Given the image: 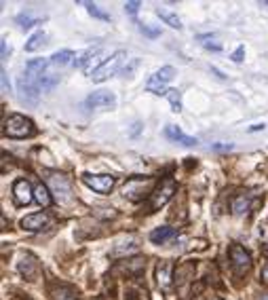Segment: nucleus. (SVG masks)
Here are the masks:
<instances>
[{
	"mask_svg": "<svg viewBox=\"0 0 268 300\" xmlns=\"http://www.w3.org/2000/svg\"><path fill=\"white\" fill-rule=\"evenodd\" d=\"M13 195H15V201L19 205H28L34 199V190H32L28 180H17L13 184Z\"/></svg>",
	"mask_w": 268,
	"mask_h": 300,
	"instance_id": "nucleus-12",
	"label": "nucleus"
},
{
	"mask_svg": "<svg viewBox=\"0 0 268 300\" xmlns=\"http://www.w3.org/2000/svg\"><path fill=\"white\" fill-rule=\"evenodd\" d=\"M34 199H36V203L40 207H49L51 205V193H49V188H46L45 184H38V186L34 188Z\"/></svg>",
	"mask_w": 268,
	"mask_h": 300,
	"instance_id": "nucleus-18",
	"label": "nucleus"
},
{
	"mask_svg": "<svg viewBox=\"0 0 268 300\" xmlns=\"http://www.w3.org/2000/svg\"><path fill=\"white\" fill-rule=\"evenodd\" d=\"M262 300H268V296H262Z\"/></svg>",
	"mask_w": 268,
	"mask_h": 300,
	"instance_id": "nucleus-34",
	"label": "nucleus"
},
{
	"mask_svg": "<svg viewBox=\"0 0 268 300\" xmlns=\"http://www.w3.org/2000/svg\"><path fill=\"white\" fill-rule=\"evenodd\" d=\"M0 47H2V60H7V57H9V47H7V43L2 40V45H0Z\"/></svg>",
	"mask_w": 268,
	"mask_h": 300,
	"instance_id": "nucleus-30",
	"label": "nucleus"
},
{
	"mask_svg": "<svg viewBox=\"0 0 268 300\" xmlns=\"http://www.w3.org/2000/svg\"><path fill=\"white\" fill-rule=\"evenodd\" d=\"M49 188L53 193V197L57 203H68L72 199V186H70V180L61 174H49Z\"/></svg>",
	"mask_w": 268,
	"mask_h": 300,
	"instance_id": "nucleus-6",
	"label": "nucleus"
},
{
	"mask_svg": "<svg viewBox=\"0 0 268 300\" xmlns=\"http://www.w3.org/2000/svg\"><path fill=\"white\" fill-rule=\"evenodd\" d=\"M230 148H232L230 144H222V146L218 144V146H213V150H230Z\"/></svg>",
	"mask_w": 268,
	"mask_h": 300,
	"instance_id": "nucleus-31",
	"label": "nucleus"
},
{
	"mask_svg": "<svg viewBox=\"0 0 268 300\" xmlns=\"http://www.w3.org/2000/svg\"><path fill=\"white\" fill-rule=\"evenodd\" d=\"M176 190H178V184L173 182L171 178H165V180H163L159 186L154 188V193L150 195V203H148V207H150L152 211L159 210V207H163L169 199L173 197V193H176Z\"/></svg>",
	"mask_w": 268,
	"mask_h": 300,
	"instance_id": "nucleus-5",
	"label": "nucleus"
},
{
	"mask_svg": "<svg viewBox=\"0 0 268 300\" xmlns=\"http://www.w3.org/2000/svg\"><path fill=\"white\" fill-rule=\"evenodd\" d=\"M167 100H169V104H171V110L173 112L182 110V95H179L178 89H169L167 91Z\"/></svg>",
	"mask_w": 268,
	"mask_h": 300,
	"instance_id": "nucleus-21",
	"label": "nucleus"
},
{
	"mask_svg": "<svg viewBox=\"0 0 268 300\" xmlns=\"http://www.w3.org/2000/svg\"><path fill=\"white\" fill-rule=\"evenodd\" d=\"M2 87L9 89V78H7V74H4V72H2Z\"/></svg>",
	"mask_w": 268,
	"mask_h": 300,
	"instance_id": "nucleus-32",
	"label": "nucleus"
},
{
	"mask_svg": "<svg viewBox=\"0 0 268 300\" xmlns=\"http://www.w3.org/2000/svg\"><path fill=\"white\" fill-rule=\"evenodd\" d=\"M4 135L21 140V137H30L34 135V123L30 119H26L23 114H11L4 120Z\"/></svg>",
	"mask_w": 268,
	"mask_h": 300,
	"instance_id": "nucleus-2",
	"label": "nucleus"
},
{
	"mask_svg": "<svg viewBox=\"0 0 268 300\" xmlns=\"http://www.w3.org/2000/svg\"><path fill=\"white\" fill-rule=\"evenodd\" d=\"M19 273L26 277V279H36L38 275V260L32 256V254H23L19 258V264H17Z\"/></svg>",
	"mask_w": 268,
	"mask_h": 300,
	"instance_id": "nucleus-11",
	"label": "nucleus"
},
{
	"mask_svg": "<svg viewBox=\"0 0 268 300\" xmlns=\"http://www.w3.org/2000/svg\"><path fill=\"white\" fill-rule=\"evenodd\" d=\"M173 237H176V228H171V226H159L150 233V241L152 243H167Z\"/></svg>",
	"mask_w": 268,
	"mask_h": 300,
	"instance_id": "nucleus-15",
	"label": "nucleus"
},
{
	"mask_svg": "<svg viewBox=\"0 0 268 300\" xmlns=\"http://www.w3.org/2000/svg\"><path fill=\"white\" fill-rule=\"evenodd\" d=\"M139 7H142V4H139L137 0H133V2H125V11H127L129 15H135Z\"/></svg>",
	"mask_w": 268,
	"mask_h": 300,
	"instance_id": "nucleus-26",
	"label": "nucleus"
},
{
	"mask_svg": "<svg viewBox=\"0 0 268 300\" xmlns=\"http://www.w3.org/2000/svg\"><path fill=\"white\" fill-rule=\"evenodd\" d=\"M85 7H87V11H89V13H91L93 17H97V19H110V15H108V13H104V11L97 9V4L85 2Z\"/></svg>",
	"mask_w": 268,
	"mask_h": 300,
	"instance_id": "nucleus-22",
	"label": "nucleus"
},
{
	"mask_svg": "<svg viewBox=\"0 0 268 300\" xmlns=\"http://www.w3.org/2000/svg\"><path fill=\"white\" fill-rule=\"evenodd\" d=\"M83 182L100 195H108L110 190L114 188V178L112 176H89L87 174V176H83Z\"/></svg>",
	"mask_w": 268,
	"mask_h": 300,
	"instance_id": "nucleus-10",
	"label": "nucleus"
},
{
	"mask_svg": "<svg viewBox=\"0 0 268 300\" xmlns=\"http://www.w3.org/2000/svg\"><path fill=\"white\" fill-rule=\"evenodd\" d=\"M46 63L45 60H32L28 61L26 72L21 74L19 78V91H21V100L23 102H38L40 91H43V74L46 70Z\"/></svg>",
	"mask_w": 268,
	"mask_h": 300,
	"instance_id": "nucleus-1",
	"label": "nucleus"
},
{
	"mask_svg": "<svg viewBox=\"0 0 268 300\" xmlns=\"http://www.w3.org/2000/svg\"><path fill=\"white\" fill-rule=\"evenodd\" d=\"M45 38H46V34L43 32V30H38V32H34L32 36H30V40L26 43V51L28 53H32V51H36V49H40L45 45Z\"/></svg>",
	"mask_w": 268,
	"mask_h": 300,
	"instance_id": "nucleus-19",
	"label": "nucleus"
},
{
	"mask_svg": "<svg viewBox=\"0 0 268 300\" xmlns=\"http://www.w3.org/2000/svg\"><path fill=\"white\" fill-rule=\"evenodd\" d=\"M72 57H76L72 53V51H68V49H63V51H57V53L51 55V66H55V68H63L66 63L70 61H74Z\"/></svg>",
	"mask_w": 268,
	"mask_h": 300,
	"instance_id": "nucleus-16",
	"label": "nucleus"
},
{
	"mask_svg": "<svg viewBox=\"0 0 268 300\" xmlns=\"http://www.w3.org/2000/svg\"><path fill=\"white\" fill-rule=\"evenodd\" d=\"M213 300H222V298H213Z\"/></svg>",
	"mask_w": 268,
	"mask_h": 300,
	"instance_id": "nucleus-35",
	"label": "nucleus"
},
{
	"mask_svg": "<svg viewBox=\"0 0 268 300\" xmlns=\"http://www.w3.org/2000/svg\"><path fill=\"white\" fill-rule=\"evenodd\" d=\"M176 78V68L173 66H163L159 72H154L152 76L148 78V83H146V91H150V93H156V95H167V83H171V80Z\"/></svg>",
	"mask_w": 268,
	"mask_h": 300,
	"instance_id": "nucleus-4",
	"label": "nucleus"
},
{
	"mask_svg": "<svg viewBox=\"0 0 268 300\" xmlns=\"http://www.w3.org/2000/svg\"><path fill=\"white\" fill-rule=\"evenodd\" d=\"M156 15H159L161 17V19L163 21H165V24L167 26H171V28H178V30H179V28H182V21H179V17L176 15V13H171V11H169V9H156Z\"/></svg>",
	"mask_w": 268,
	"mask_h": 300,
	"instance_id": "nucleus-17",
	"label": "nucleus"
},
{
	"mask_svg": "<svg viewBox=\"0 0 268 300\" xmlns=\"http://www.w3.org/2000/svg\"><path fill=\"white\" fill-rule=\"evenodd\" d=\"M243 53H245V49L238 47V49L235 51V53H232V60H235V61H241V60H243Z\"/></svg>",
	"mask_w": 268,
	"mask_h": 300,
	"instance_id": "nucleus-28",
	"label": "nucleus"
},
{
	"mask_svg": "<svg viewBox=\"0 0 268 300\" xmlns=\"http://www.w3.org/2000/svg\"><path fill=\"white\" fill-rule=\"evenodd\" d=\"M156 284L165 294L171 292L173 285V262L171 260H161L156 264Z\"/></svg>",
	"mask_w": 268,
	"mask_h": 300,
	"instance_id": "nucleus-8",
	"label": "nucleus"
},
{
	"mask_svg": "<svg viewBox=\"0 0 268 300\" xmlns=\"http://www.w3.org/2000/svg\"><path fill=\"white\" fill-rule=\"evenodd\" d=\"M139 30L146 32L148 36H156V34H159V30H150V28H146V26H139Z\"/></svg>",
	"mask_w": 268,
	"mask_h": 300,
	"instance_id": "nucleus-29",
	"label": "nucleus"
},
{
	"mask_svg": "<svg viewBox=\"0 0 268 300\" xmlns=\"http://www.w3.org/2000/svg\"><path fill=\"white\" fill-rule=\"evenodd\" d=\"M53 300H78V298L72 296L68 290H55L53 292Z\"/></svg>",
	"mask_w": 268,
	"mask_h": 300,
	"instance_id": "nucleus-23",
	"label": "nucleus"
},
{
	"mask_svg": "<svg viewBox=\"0 0 268 300\" xmlns=\"http://www.w3.org/2000/svg\"><path fill=\"white\" fill-rule=\"evenodd\" d=\"M201 45H203V47H207V49H213V51H220V49H222V45H220V43H213V40L209 38V36H201Z\"/></svg>",
	"mask_w": 268,
	"mask_h": 300,
	"instance_id": "nucleus-24",
	"label": "nucleus"
},
{
	"mask_svg": "<svg viewBox=\"0 0 268 300\" xmlns=\"http://www.w3.org/2000/svg\"><path fill=\"white\" fill-rule=\"evenodd\" d=\"M127 60V53L125 51H116V53L110 57V60H106L102 63V66H97L95 70H93L91 74V78L95 80V83H104V80H108L110 76H114L116 72L123 68V63Z\"/></svg>",
	"mask_w": 268,
	"mask_h": 300,
	"instance_id": "nucleus-3",
	"label": "nucleus"
},
{
	"mask_svg": "<svg viewBox=\"0 0 268 300\" xmlns=\"http://www.w3.org/2000/svg\"><path fill=\"white\" fill-rule=\"evenodd\" d=\"M165 137H169L171 142H179V144H184V146H196V137H190V135H186L182 129H178L176 125H167L165 127Z\"/></svg>",
	"mask_w": 268,
	"mask_h": 300,
	"instance_id": "nucleus-13",
	"label": "nucleus"
},
{
	"mask_svg": "<svg viewBox=\"0 0 268 300\" xmlns=\"http://www.w3.org/2000/svg\"><path fill=\"white\" fill-rule=\"evenodd\" d=\"M262 277H264V281H268V264L264 267V270H262Z\"/></svg>",
	"mask_w": 268,
	"mask_h": 300,
	"instance_id": "nucleus-33",
	"label": "nucleus"
},
{
	"mask_svg": "<svg viewBox=\"0 0 268 300\" xmlns=\"http://www.w3.org/2000/svg\"><path fill=\"white\" fill-rule=\"evenodd\" d=\"M228 254H230V262H232V269H235L237 275L249 273V269H252V256L245 252V247H241L238 243H232Z\"/></svg>",
	"mask_w": 268,
	"mask_h": 300,
	"instance_id": "nucleus-7",
	"label": "nucleus"
},
{
	"mask_svg": "<svg viewBox=\"0 0 268 300\" xmlns=\"http://www.w3.org/2000/svg\"><path fill=\"white\" fill-rule=\"evenodd\" d=\"M46 224H49V216L46 213H30V216H26L21 220V226L23 230H43Z\"/></svg>",
	"mask_w": 268,
	"mask_h": 300,
	"instance_id": "nucleus-14",
	"label": "nucleus"
},
{
	"mask_svg": "<svg viewBox=\"0 0 268 300\" xmlns=\"http://www.w3.org/2000/svg\"><path fill=\"white\" fill-rule=\"evenodd\" d=\"M247 210H249V197H245V195H238V197L232 201V213L241 216V213H245Z\"/></svg>",
	"mask_w": 268,
	"mask_h": 300,
	"instance_id": "nucleus-20",
	"label": "nucleus"
},
{
	"mask_svg": "<svg viewBox=\"0 0 268 300\" xmlns=\"http://www.w3.org/2000/svg\"><path fill=\"white\" fill-rule=\"evenodd\" d=\"M127 300H148V296H146V292L135 290V292H131V294H129V298H127Z\"/></svg>",
	"mask_w": 268,
	"mask_h": 300,
	"instance_id": "nucleus-27",
	"label": "nucleus"
},
{
	"mask_svg": "<svg viewBox=\"0 0 268 300\" xmlns=\"http://www.w3.org/2000/svg\"><path fill=\"white\" fill-rule=\"evenodd\" d=\"M116 106V95L110 91H95L85 100V108H114Z\"/></svg>",
	"mask_w": 268,
	"mask_h": 300,
	"instance_id": "nucleus-9",
	"label": "nucleus"
},
{
	"mask_svg": "<svg viewBox=\"0 0 268 300\" xmlns=\"http://www.w3.org/2000/svg\"><path fill=\"white\" fill-rule=\"evenodd\" d=\"M17 21H19L21 28H32L34 26V19L30 15H19V17H17Z\"/></svg>",
	"mask_w": 268,
	"mask_h": 300,
	"instance_id": "nucleus-25",
	"label": "nucleus"
}]
</instances>
